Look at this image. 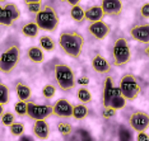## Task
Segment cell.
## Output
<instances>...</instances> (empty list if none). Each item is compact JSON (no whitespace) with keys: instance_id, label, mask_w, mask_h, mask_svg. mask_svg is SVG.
<instances>
[{"instance_id":"1","label":"cell","mask_w":149,"mask_h":141,"mask_svg":"<svg viewBox=\"0 0 149 141\" xmlns=\"http://www.w3.org/2000/svg\"><path fill=\"white\" fill-rule=\"evenodd\" d=\"M84 38L78 32H63L59 36V46L68 56L78 59L82 53Z\"/></svg>"},{"instance_id":"2","label":"cell","mask_w":149,"mask_h":141,"mask_svg":"<svg viewBox=\"0 0 149 141\" xmlns=\"http://www.w3.org/2000/svg\"><path fill=\"white\" fill-rule=\"evenodd\" d=\"M102 103L104 107H112L115 109H121L126 104V98L121 93L120 86H113L111 76H107L104 79L103 92H102Z\"/></svg>"},{"instance_id":"3","label":"cell","mask_w":149,"mask_h":141,"mask_svg":"<svg viewBox=\"0 0 149 141\" xmlns=\"http://www.w3.org/2000/svg\"><path fill=\"white\" fill-rule=\"evenodd\" d=\"M35 22L38 24L40 29L47 32H54L59 26V15L51 5H45L36 14Z\"/></svg>"},{"instance_id":"4","label":"cell","mask_w":149,"mask_h":141,"mask_svg":"<svg viewBox=\"0 0 149 141\" xmlns=\"http://www.w3.org/2000/svg\"><path fill=\"white\" fill-rule=\"evenodd\" d=\"M54 76H55L57 86L64 92H68L75 86L77 80L74 76V71L66 64H56L54 66Z\"/></svg>"},{"instance_id":"5","label":"cell","mask_w":149,"mask_h":141,"mask_svg":"<svg viewBox=\"0 0 149 141\" xmlns=\"http://www.w3.org/2000/svg\"><path fill=\"white\" fill-rule=\"evenodd\" d=\"M21 57V50L17 45H12L0 55V71L4 74L12 73L18 65Z\"/></svg>"},{"instance_id":"6","label":"cell","mask_w":149,"mask_h":141,"mask_svg":"<svg viewBox=\"0 0 149 141\" xmlns=\"http://www.w3.org/2000/svg\"><path fill=\"white\" fill-rule=\"evenodd\" d=\"M131 52H130V46L129 42L124 37H118L115 41L112 47V59L113 64L116 66H125L130 61Z\"/></svg>"},{"instance_id":"7","label":"cell","mask_w":149,"mask_h":141,"mask_svg":"<svg viewBox=\"0 0 149 141\" xmlns=\"http://www.w3.org/2000/svg\"><path fill=\"white\" fill-rule=\"evenodd\" d=\"M120 89L126 100H134L140 93V85L133 74H125L121 76Z\"/></svg>"},{"instance_id":"8","label":"cell","mask_w":149,"mask_h":141,"mask_svg":"<svg viewBox=\"0 0 149 141\" xmlns=\"http://www.w3.org/2000/svg\"><path fill=\"white\" fill-rule=\"evenodd\" d=\"M27 116L32 120H46L52 116V106L50 104H37L35 102H28V112Z\"/></svg>"},{"instance_id":"9","label":"cell","mask_w":149,"mask_h":141,"mask_svg":"<svg viewBox=\"0 0 149 141\" xmlns=\"http://www.w3.org/2000/svg\"><path fill=\"white\" fill-rule=\"evenodd\" d=\"M129 125L134 131H145L149 127V115L143 111H135L129 117Z\"/></svg>"},{"instance_id":"10","label":"cell","mask_w":149,"mask_h":141,"mask_svg":"<svg viewBox=\"0 0 149 141\" xmlns=\"http://www.w3.org/2000/svg\"><path fill=\"white\" fill-rule=\"evenodd\" d=\"M52 115L63 118L73 117V104L65 98L57 99L52 104Z\"/></svg>"},{"instance_id":"11","label":"cell","mask_w":149,"mask_h":141,"mask_svg":"<svg viewBox=\"0 0 149 141\" xmlns=\"http://www.w3.org/2000/svg\"><path fill=\"white\" fill-rule=\"evenodd\" d=\"M130 36L135 41L148 45L149 43V23H141L135 24L130 29Z\"/></svg>"},{"instance_id":"12","label":"cell","mask_w":149,"mask_h":141,"mask_svg":"<svg viewBox=\"0 0 149 141\" xmlns=\"http://www.w3.org/2000/svg\"><path fill=\"white\" fill-rule=\"evenodd\" d=\"M111 28L107 23H104L102 21H97V22H92L88 26V32L92 35L96 39H103L106 38L107 35L110 33Z\"/></svg>"},{"instance_id":"13","label":"cell","mask_w":149,"mask_h":141,"mask_svg":"<svg viewBox=\"0 0 149 141\" xmlns=\"http://www.w3.org/2000/svg\"><path fill=\"white\" fill-rule=\"evenodd\" d=\"M101 6L103 9L104 15H118L123 10V3L121 0H102Z\"/></svg>"},{"instance_id":"14","label":"cell","mask_w":149,"mask_h":141,"mask_svg":"<svg viewBox=\"0 0 149 141\" xmlns=\"http://www.w3.org/2000/svg\"><path fill=\"white\" fill-rule=\"evenodd\" d=\"M32 131L36 137L41 140H45L50 135V127L45 120H35V123L32 126Z\"/></svg>"},{"instance_id":"15","label":"cell","mask_w":149,"mask_h":141,"mask_svg":"<svg viewBox=\"0 0 149 141\" xmlns=\"http://www.w3.org/2000/svg\"><path fill=\"white\" fill-rule=\"evenodd\" d=\"M91 64H92V68H93L94 71H97V73H100V74L108 73V70H110V68H111L110 62H108L102 55H98V53L93 56V59H92V61H91Z\"/></svg>"},{"instance_id":"16","label":"cell","mask_w":149,"mask_h":141,"mask_svg":"<svg viewBox=\"0 0 149 141\" xmlns=\"http://www.w3.org/2000/svg\"><path fill=\"white\" fill-rule=\"evenodd\" d=\"M104 13L101 5H92L86 10V19L89 22H97L102 21Z\"/></svg>"},{"instance_id":"17","label":"cell","mask_w":149,"mask_h":141,"mask_svg":"<svg viewBox=\"0 0 149 141\" xmlns=\"http://www.w3.org/2000/svg\"><path fill=\"white\" fill-rule=\"evenodd\" d=\"M27 56L28 59L31 60L32 62H36V64H41L43 61V51L41 48V46H31L28 50H27Z\"/></svg>"},{"instance_id":"18","label":"cell","mask_w":149,"mask_h":141,"mask_svg":"<svg viewBox=\"0 0 149 141\" xmlns=\"http://www.w3.org/2000/svg\"><path fill=\"white\" fill-rule=\"evenodd\" d=\"M38 31H40V27H38V24H37L36 22L26 23V24L22 27L23 36L28 37V38H35V37L38 35Z\"/></svg>"},{"instance_id":"19","label":"cell","mask_w":149,"mask_h":141,"mask_svg":"<svg viewBox=\"0 0 149 141\" xmlns=\"http://www.w3.org/2000/svg\"><path fill=\"white\" fill-rule=\"evenodd\" d=\"M15 93L18 99L21 100H28L31 98V88L23 83H18L15 86Z\"/></svg>"},{"instance_id":"20","label":"cell","mask_w":149,"mask_h":141,"mask_svg":"<svg viewBox=\"0 0 149 141\" xmlns=\"http://www.w3.org/2000/svg\"><path fill=\"white\" fill-rule=\"evenodd\" d=\"M70 17H72L75 22H82L86 19V10H84L79 4L73 5L72 9H70Z\"/></svg>"},{"instance_id":"21","label":"cell","mask_w":149,"mask_h":141,"mask_svg":"<svg viewBox=\"0 0 149 141\" xmlns=\"http://www.w3.org/2000/svg\"><path fill=\"white\" fill-rule=\"evenodd\" d=\"M88 115V108L84 104H75L73 106V117L75 120H83Z\"/></svg>"},{"instance_id":"22","label":"cell","mask_w":149,"mask_h":141,"mask_svg":"<svg viewBox=\"0 0 149 141\" xmlns=\"http://www.w3.org/2000/svg\"><path fill=\"white\" fill-rule=\"evenodd\" d=\"M40 46L45 51H54L55 50V42L50 36H41L40 37Z\"/></svg>"},{"instance_id":"23","label":"cell","mask_w":149,"mask_h":141,"mask_svg":"<svg viewBox=\"0 0 149 141\" xmlns=\"http://www.w3.org/2000/svg\"><path fill=\"white\" fill-rule=\"evenodd\" d=\"M4 9L6 10V13H8V15L10 17V19L13 22L15 21V19H18L19 17H21V12H19L18 6H17L15 4H13V3H8V4L4 5Z\"/></svg>"},{"instance_id":"24","label":"cell","mask_w":149,"mask_h":141,"mask_svg":"<svg viewBox=\"0 0 149 141\" xmlns=\"http://www.w3.org/2000/svg\"><path fill=\"white\" fill-rule=\"evenodd\" d=\"M14 111L18 116H26L27 112H28V100H21L19 99L18 102L14 104Z\"/></svg>"},{"instance_id":"25","label":"cell","mask_w":149,"mask_h":141,"mask_svg":"<svg viewBox=\"0 0 149 141\" xmlns=\"http://www.w3.org/2000/svg\"><path fill=\"white\" fill-rule=\"evenodd\" d=\"M77 98L80 100L82 103H88L92 100V94L91 92L86 88H80L78 89V93H77Z\"/></svg>"},{"instance_id":"26","label":"cell","mask_w":149,"mask_h":141,"mask_svg":"<svg viewBox=\"0 0 149 141\" xmlns=\"http://www.w3.org/2000/svg\"><path fill=\"white\" fill-rule=\"evenodd\" d=\"M9 131L13 136H22L24 133V125L21 122H13L9 126Z\"/></svg>"},{"instance_id":"27","label":"cell","mask_w":149,"mask_h":141,"mask_svg":"<svg viewBox=\"0 0 149 141\" xmlns=\"http://www.w3.org/2000/svg\"><path fill=\"white\" fill-rule=\"evenodd\" d=\"M57 131L63 137H68L72 133V126H70V123L66 122H59L57 123Z\"/></svg>"},{"instance_id":"28","label":"cell","mask_w":149,"mask_h":141,"mask_svg":"<svg viewBox=\"0 0 149 141\" xmlns=\"http://www.w3.org/2000/svg\"><path fill=\"white\" fill-rule=\"evenodd\" d=\"M12 23H13V21L10 19V17L8 15V13H6V10L4 9V6L0 5V24L9 27V26H12Z\"/></svg>"},{"instance_id":"29","label":"cell","mask_w":149,"mask_h":141,"mask_svg":"<svg viewBox=\"0 0 149 141\" xmlns=\"http://www.w3.org/2000/svg\"><path fill=\"white\" fill-rule=\"evenodd\" d=\"M9 102V89L8 86L0 83V103L1 104H8Z\"/></svg>"},{"instance_id":"30","label":"cell","mask_w":149,"mask_h":141,"mask_svg":"<svg viewBox=\"0 0 149 141\" xmlns=\"http://www.w3.org/2000/svg\"><path fill=\"white\" fill-rule=\"evenodd\" d=\"M0 120H1V123L4 126H10L13 122H15V117L14 115H13L12 112H4L1 115V117H0Z\"/></svg>"},{"instance_id":"31","label":"cell","mask_w":149,"mask_h":141,"mask_svg":"<svg viewBox=\"0 0 149 141\" xmlns=\"http://www.w3.org/2000/svg\"><path fill=\"white\" fill-rule=\"evenodd\" d=\"M55 93H56V88L52 85V84H46V85L42 88V95L47 99L52 98V97L55 95Z\"/></svg>"},{"instance_id":"32","label":"cell","mask_w":149,"mask_h":141,"mask_svg":"<svg viewBox=\"0 0 149 141\" xmlns=\"http://www.w3.org/2000/svg\"><path fill=\"white\" fill-rule=\"evenodd\" d=\"M116 111L112 108V107H104L103 106V109H102V116L104 117V118H111V117H113L115 115H116Z\"/></svg>"},{"instance_id":"33","label":"cell","mask_w":149,"mask_h":141,"mask_svg":"<svg viewBox=\"0 0 149 141\" xmlns=\"http://www.w3.org/2000/svg\"><path fill=\"white\" fill-rule=\"evenodd\" d=\"M41 3H31V4H27V9L28 12L33 13V14H37L40 10H41Z\"/></svg>"},{"instance_id":"34","label":"cell","mask_w":149,"mask_h":141,"mask_svg":"<svg viewBox=\"0 0 149 141\" xmlns=\"http://www.w3.org/2000/svg\"><path fill=\"white\" fill-rule=\"evenodd\" d=\"M139 13L143 18H149V3H145V4L141 5L140 9H139Z\"/></svg>"},{"instance_id":"35","label":"cell","mask_w":149,"mask_h":141,"mask_svg":"<svg viewBox=\"0 0 149 141\" xmlns=\"http://www.w3.org/2000/svg\"><path fill=\"white\" fill-rule=\"evenodd\" d=\"M136 140L139 141H149V136L145 133V131H139L136 135Z\"/></svg>"},{"instance_id":"36","label":"cell","mask_w":149,"mask_h":141,"mask_svg":"<svg viewBox=\"0 0 149 141\" xmlns=\"http://www.w3.org/2000/svg\"><path fill=\"white\" fill-rule=\"evenodd\" d=\"M77 83L80 85H87V84H89V79H88V76H79Z\"/></svg>"},{"instance_id":"37","label":"cell","mask_w":149,"mask_h":141,"mask_svg":"<svg viewBox=\"0 0 149 141\" xmlns=\"http://www.w3.org/2000/svg\"><path fill=\"white\" fill-rule=\"evenodd\" d=\"M64 1H66L69 5H72V6H73V5L79 4V1H80V0H64Z\"/></svg>"},{"instance_id":"38","label":"cell","mask_w":149,"mask_h":141,"mask_svg":"<svg viewBox=\"0 0 149 141\" xmlns=\"http://www.w3.org/2000/svg\"><path fill=\"white\" fill-rule=\"evenodd\" d=\"M23 1H24L27 5V4H31V3H41L42 0H23Z\"/></svg>"},{"instance_id":"39","label":"cell","mask_w":149,"mask_h":141,"mask_svg":"<svg viewBox=\"0 0 149 141\" xmlns=\"http://www.w3.org/2000/svg\"><path fill=\"white\" fill-rule=\"evenodd\" d=\"M144 53H145V56L147 57H149V43L147 46H145V48H144Z\"/></svg>"},{"instance_id":"40","label":"cell","mask_w":149,"mask_h":141,"mask_svg":"<svg viewBox=\"0 0 149 141\" xmlns=\"http://www.w3.org/2000/svg\"><path fill=\"white\" fill-rule=\"evenodd\" d=\"M3 113H4V104H1V103H0V117H1Z\"/></svg>"},{"instance_id":"41","label":"cell","mask_w":149,"mask_h":141,"mask_svg":"<svg viewBox=\"0 0 149 141\" xmlns=\"http://www.w3.org/2000/svg\"><path fill=\"white\" fill-rule=\"evenodd\" d=\"M0 1H4V0H0Z\"/></svg>"}]
</instances>
